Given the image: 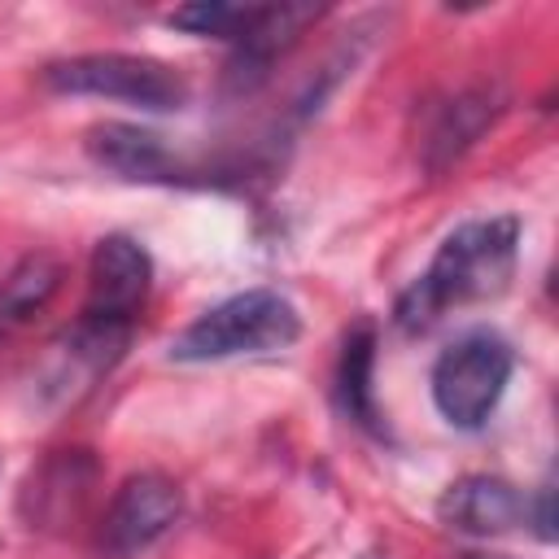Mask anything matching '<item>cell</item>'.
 Segmentation results:
<instances>
[{
  "label": "cell",
  "instance_id": "cell-6",
  "mask_svg": "<svg viewBox=\"0 0 559 559\" xmlns=\"http://www.w3.org/2000/svg\"><path fill=\"white\" fill-rule=\"evenodd\" d=\"M153 284V258L140 240L114 231L105 240H96L92 249V271H87V306L83 314L96 319H122L135 323L144 297Z\"/></svg>",
  "mask_w": 559,
  "mask_h": 559
},
{
  "label": "cell",
  "instance_id": "cell-1",
  "mask_svg": "<svg viewBox=\"0 0 559 559\" xmlns=\"http://www.w3.org/2000/svg\"><path fill=\"white\" fill-rule=\"evenodd\" d=\"M520 262V218L515 214H493V218H472L454 227L428 271L397 297V328L402 332H424L432 328L450 306H472L502 297L515 280Z\"/></svg>",
  "mask_w": 559,
  "mask_h": 559
},
{
  "label": "cell",
  "instance_id": "cell-11",
  "mask_svg": "<svg viewBox=\"0 0 559 559\" xmlns=\"http://www.w3.org/2000/svg\"><path fill=\"white\" fill-rule=\"evenodd\" d=\"M135 323L122 319H96V314H79V323L61 336L57 345V362H61V380H79L92 384L96 376H105L131 345Z\"/></svg>",
  "mask_w": 559,
  "mask_h": 559
},
{
  "label": "cell",
  "instance_id": "cell-17",
  "mask_svg": "<svg viewBox=\"0 0 559 559\" xmlns=\"http://www.w3.org/2000/svg\"><path fill=\"white\" fill-rule=\"evenodd\" d=\"M454 559H507V555H489V550H463V555H454Z\"/></svg>",
  "mask_w": 559,
  "mask_h": 559
},
{
  "label": "cell",
  "instance_id": "cell-8",
  "mask_svg": "<svg viewBox=\"0 0 559 559\" xmlns=\"http://www.w3.org/2000/svg\"><path fill=\"white\" fill-rule=\"evenodd\" d=\"M524 507H528V498L515 485H507L502 476H459L441 493L437 515L454 533L498 537V533H511L515 524H524Z\"/></svg>",
  "mask_w": 559,
  "mask_h": 559
},
{
  "label": "cell",
  "instance_id": "cell-4",
  "mask_svg": "<svg viewBox=\"0 0 559 559\" xmlns=\"http://www.w3.org/2000/svg\"><path fill=\"white\" fill-rule=\"evenodd\" d=\"M44 87L61 96H105L122 100L148 114H170L188 105V83L179 70L153 57L135 52H83V57H61L44 66Z\"/></svg>",
  "mask_w": 559,
  "mask_h": 559
},
{
  "label": "cell",
  "instance_id": "cell-14",
  "mask_svg": "<svg viewBox=\"0 0 559 559\" xmlns=\"http://www.w3.org/2000/svg\"><path fill=\"white\" fill-rule=\"evenodd\" d=\"M371 367H376V328L371 323H358L349 336H345V349H341V406L345 415L367 428L371 437H384V424H380V406H376V389H371Z\"/></svg>",
  "mask_w": 559,
  "mask_h": 559
},
{
  "label": "cell",
  "instance_id": "cell-15",
  "mask_svg": "<svg viewBox=\"0 0 559 559\" xmlns=\"http://www.w3.org/2000/svg\"><path fill=\"white\" fill-rule=\"evenodd\" d=\"M249 17H253V4H218V0H201V4H183V9H175L166 22L179 26V31H188V35H201V39H227V44H236V39L245 35Z\"/></svg>",
  "mask_w": 559,
  "mask_h": 559
},
{
  "label": "cell",
  "instance_id": "cell-7",
  "mask_svg": "<svg viewBox=\"0 0 559 559\" xmlns=\"http://www.w3.org/2000/svg\"><path fill=\"white\" fill-rule=\"evenodd\" d=\"M319 13L323 9H314V4H253V17L227 61V87L253 92L271 74V66L301 39V31L310 22H319Z\"/></svg>",
  "mask_w": 559,
  "mask_h": 559
},
{
  "label": "cell",
  "instance_id": "cell-5",
  "mask_svg": "<svg viewBox=\"0 0 559 559\" xmlns=\"http://www.w3.org/2000/svg\"><path fill=\"white\" fill-rule=\"evenodd\" d=\"M183 511V493L162 472H135L118 485L100 520V555L105 559H135L153 542H162Z\"/></svg>",
  "mask_w": 559,
  "mask_h": 559
},
{
  "label": "cell",
  "instance_id": "cell-9",
  "mask_svg": "<svg viewBox=\"0 0 559 559\" xmlns=\"http://www.w3.org/2000/svg\"><path fill=\"white\" fill-rule=\"evenodd\" d=\"M87 157L105 170H114L118 179L131 183H175L183 179L179 157L162 144V135L131 127V122H96L87 131Z\"/></svg>",
  "mask_w": 559,
  "mask_h": 559
},
{
  "label": "cell",
  "instance_id": "cell-12",
  "mask_svg": "<svg viewBox=\"0 0 559 559\" xmlns=\"http://www.w3.org/2000/svg\"><path fill=\"white\" fill-rule=\"evenodd\" d=\"M66 266L52 253H26L4 280H0V341L13 336L17 328H26L39 310H48V301L61 293Z\"/></svg>",
  "mask_w": 559,
  "mask_h": 559
},
{
  "label": "cell",
  "instance_id": "cell-13",
  "mask_svg": "<svg viewBox=\"0 0 559 559\" xmlns=\"http://www.w3.org/2000/svg\"><path fill=\"white\" fill-rule=\"evenodd\" d=\"M87 485H92V459H87L83 450H66L61 459L44 463V467L26 480V502H35L31 520L52 524V520L74 515L79 502L87 498Z\"/></svg>",
  "mask_w": 559,
  "mask_h": 559
},
{
  "label": "cell",
  "instance_id": "cell-16",
  "mask_svg": "<svg viewBox=\"0 0 559 559\" xmlns=\"http://www.w3.org/2000/svg\"><path fill=\"white\" fill-rule=\"evenodd\" d=\"M524 520H533V528H537L542 542H555V489L550 485L537 489V498L524 507Z\"/></svg>",
  "mask_w": 559,
  "mask_h": 559
},
{
  "label": "cell",
  "instance_id": "cell-3",
  "mask_svg": "<svg viewBox=\"0 0 559 559\" xmlns=\"http://www.w3.org/2000/svg\"><path fill=\"white\" fill-rule=\"evenodd\" d=\"M511 371H515V354L498 332L489 328L463 332L437 354L428 376L437 415L459 432L485 428L511 384Z\"/></svg>",
  "mask_w": 559,
  "mask_h": 559
},
{
  "label": "cell",
  "instance_id": "cell-2",
  "mask_svg": "<svg viewBox=\"0 0 559 559\" xmlns=\"http://www.w3.org/2000/svg\"><path fill=\"white\" fill-rule=\"evenodd\" d=\"M297 336H301V314L284 293L245 288L210 306L205 314H197L170 341V358L175 362H223V358H245V354H275V349H288Z\"/></svg>",
  "mask_w": 559,
  "mask_h": 559
},
{
  "label": "cell",
  "instance_id": "cell-10",
  "mask_svg": "<svg viewBox=\"0 0 559 559\" xmlns=\"http://www.w3.org/2000/svg\"><path fill=\"white\" fill-rule=\"evenodd\" d=\"M498 109H502V96H498L493 87H467V92H459L454 100H445V105L437 109L432 127H428V140H424L428 166L441 170V166H450L454 157H463V153L480 140V131L498 118Z\"/></svg>",
  "mask_w": 559,
  "mask_h": 559
}]
</instances>
